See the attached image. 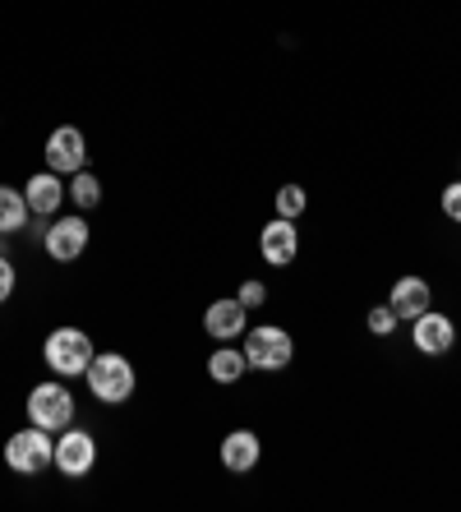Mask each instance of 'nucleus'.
Returning a JSON list of instances; mask_svg holds the SVG:
<instances>
[{
  "mask_svg": "<svg viewBox=\"0 0 461 512\" xmlns=\"http://www.w3.org/2000/svg\"><path fill=\"white\" fill-rule=\"evenodd\" d=\"M245 370H249L245 351H236L231 342H222L213 356H208V374H213V383H240L245 379Z\"/></svg>",
  "mask_w": 461,
  "mask_h": 512,
  "instance_id": "15",
  "label": "nucleus"
},
{
  "mask_svg": "<svg viewBox=\"0 0 461 512\" xmlns=\"http://www.w3.org/2000/svg\"><path fill=\"white\" fill-rule=\"evenodd\" d=\"M259 254L272 263V268H286V263L300 254V231L291 217H277V222H268L259 236Z\"/></svg>",
  "mask_w": 461,
  "mask_h": 512,
  "instance_id": "11",
  "label": "nucleus"
},
{
  "mask_svg": "<svg viewBox=\"0 0 461 512\" xmlns=\"http://www.w3.org/2000/svg\"><path fill=\"white\" fill-rule=\"evenodd\" d=\"M28 217H33V208H28L24 190H10V185H0V236H14V231H24Z\"/></svg>",
  "mask_w": 461,
  "mask_h": 512,
  "instance_id": "16",
  "label": "nucleus"
},
{
  "mask_svg": "<svg viewBox=\"0 0 461 512\" xmlns=\"http://www.w3.org/2000/svg\"><path fill=\"white\" fill-rule=\"evenodd\" d=\"M397 314H392V305H374V310H369V333L374 337H392L397 333Z\"/></svg>",
  "mask_w": 461,
  "mask_h": 512,
  "instance_id": "19",
  "label": "nucleus"
},
{
  "mask_svg": "<svg viewBox=\"0 0 461 512\" xmlns=\"http://www.w3.org/2000/svg\"><path fill=\"white\" fill-rule=\"evenodd\" d=\"M51 466H56L60 476H70V480H83L88 471L97 466V439L88 434V429H60V439H56V457H51Z\"/></svg>",
  "mask_w": 461,
  "mask_h": 512,
  "instance_id": "6",
  "label": "nucleus"
},
{
  "mask_svg": "<svg viewBox=\"0 0 461 512\" xmlns=\"http://www.w3.org/2000/svg\"><path fill=\"white\" fill-rule=\"evenodd\" d=\"M14 286H19V273H14V263L0 254V305L14 296Z\"/></svg>",
  "mask_w": 461,
  "mask_h": 512,
  "instance_id": "22",
  "label": "nucleus"
},
{
  "mask_svg": "<svg viewBox=\"0 0 461 512\" xmlns=\"http://www.w3.org/2000/svg\"><path fill=\"white\" fill-rule=\"evenodd\" d=\"M203 328H208V337H217V342H236V337L249 333V310L236 296L213 300L208 314H203Z\"/></svg>",
  "mask_w": 461,
  "mask_h": 512,
  "instance_id": "10",
  "label": "nucleus"
},
{
  "mask_svg": "<svg viewBox=\"0 0 461 512\" xmlns=\"http://www.w3.org/2000/svg\"><path fill=\"white\" fill-rule=\"evenodd\" d=\"M47 167L56 176H74V171L88 167V139H83L79 125H60L47 139Z\"/></svg>",
  "mask_w": 461,
  "mask_h": 512,
  "instance_id": "7",
  "label": "nucleus"
},
{
  "mask_svg": "<svg viewBox=\"0 0 461 512\" xmlns=\"http://www.w3.org/2000/svg\"><path fill=\"white\" fill-rule=\"evenodd\" d=\"M411 342H415V351H425V356H448L452 346H457V323H452L448 314L425 310L420 319H411Z\"/></svg>",
  "mask_w": 461,
  "mask_h": 512,
  "instance_id": "8",
  "label": "nucleus"
},
{
  "mask_svg": "<svg viewBox=\"0 0 461 512\" xmlns=\"http://www.w3.org/2000/svg\"><path fill=\"white\" fill-rule=\"evenodd\" d=\"M88 393L97 397L102 406H125L134 397V365L120 351H102V356H93V365H88Z\"/></svg>",
  "mask_w": 461,
  "mask_h": 512,
  "instance_id": "2",
  "label": "nucleus"
},
{
  "mask_svg": "<svg viewBox=\"0 0 461 512\" xmlns=\"http://www.w3.org/2000/svg\"><path fill=\"white\" fill-rule=\"evenodd\" d=\"M47 254L56 263H74V259H83V250H88V222L83 217H56L47 227Z\"/></svg>",
  "mask_w": 461,
  "mask_h": 512,
  "instance_id": "9",
  "label": "nucleus"
},
{
  "mask_svg": "<svg viewBox=\"0 0 461 512\" xmlns=\"http://www.w3.org/2000/svg\"><path fill=\"white\" fill-rule=\"evenodd\" d=\"M51 457H56V434L51 429H19V434H10V443H5V466L10 471H19V476H42L51 466Z\"/></svg>",
  "mask_w": 461,
  "mask_h": 512,
  "instance_id": "4",
  "label": "nucleus"
},
{
  "mask_svg": "<svg viewBox=\"0 0 461 512\" xmlns=\"http://www.w3.org/2000/svg\"><path fill=\"white\" fill-rule=\"evenodd\" d=\"M65 194H70V199L79 203L83 213H88V208H97V203H102V180H97L93 171L83 167V171H74V176H70V185H65Z\"/></svg>",
  "mask_w": 461,
  "mask_h": 512,
  "instance_id": "17",
  "label": "nucleus"
},
{
  "mask_svg": "<svg viewBox=\"0 0 461 512\" xmlns=\"http://www.w3.org/2000/svg\"><path fill=\"white\" fill-rule=\"evenodd\" d=\"M240 305H245V310H259L263 300H268V286L259 282V277H249V282H240Z\"/></svg>",
  "mask_w": 461,
  "mask_h": 512,
  "instance_id": "20",
  "label": "nucleus"
},
{
  "mask_svg": "<svg viewBox=\"0 0 461 512\" xmlns=\"http://www.w3.org/2000/svg\"><path fill=\"white\" fill-rule=\"evenodd\" d=\"M263 457V443L254 429H231L222 439V466L226 471H236V476H245V471H254Z\"/></svg>",
  "mask_w": 461,
  "mask_h": 512,
  "instance_id": "13",
  "label": "nucleus"
},
{
  "mask_svg": "<svg viewBox=\"0 0 461 512\" xmlns=\"http://www.w3.org/2000/svg\"><path fill=\"white\" fill-rule=\"evenodd\" d=\"M24 199H28V208H33L37 217H51L65 203V180L56 176V171H37V176H28V185H24Z\"/></svg>",
  "mask_w": 461,
  "mask_h": 512,
  "instance_id": "14",
  "label": "nucleus"
},
{
  "mask_svg": "<svg viewBox=\"0 0 461 512\" xmlns=\"http://www.w3.org/2000/svg\"><path fill=\"white\" fill-rule=\"evenodd\" d=\"M305 208H309V194H305V185H282L277 190V217H305Z\"/></svg>",
  "mask_w": 461,
  "mask_h": 512,
  "instance_id": "18",
  "label": "nucleus"
},
{
  "mask_svg": "<svg viewBox=\"0 0 461 512\" xmlns=\"http://www.w3.org/2000/svg\"><path fill=\"white\" fill-rule=\"evenodd\" d=\"M24 411H28V425L60 434V429L74 425V393L65 388V383L47 379V383H37L33 393H28V406H24Z\"/></svg>",
  "mask_w": 461,
  "mask_h": 512,
  "instance_id": "5",
  "label": "nucleus"
},
{
  "mask_svg": "<svg viewBox=\"0 0 461 512\" xmlns=\"http://www.w3.org/2000/svg\"><path fill=\"white\" fill-rule=\"evenodd\" d=\"M93 337L83 333V328H56L47 333L42 342V360H47V370L60 374V379H83L88 365H93Z\"/></svg>",
  "mask_w": 461,
  "mask_h": 512,
  "instance_id": "1",
  "label": "nucleus"
},
{
  "mask_svg": "<svg viewBox=\"0 0 461 512\" xmlns=\"http://www.w3.org/2000/svg\"><path fill=\"white\" fill-rule=\"evenodd\" d=\"M388 305H392V314H397V319L411 323V319H420L425 310H434V291H429L425 277H402V282L392 286Z\"/></svg>",
  "mask_w": 461,
  "mask_h": 512,
  "instance_id": "12",
  "label": "nucleus"
},
{
  "mask_svg": "<svg viewBox=\"0 0 461 512\" xmlns=\"http://www.w3.org/2000/svg\"><path fill=\"white\" fill-rule=\"evenodd\" d=\"M240 351H245L249 370L277 374V370H286V365H291V356H296V342H291V333H286V328H277V323H263V328H249Z\"/></svg>",
  "mask_w": 461,
  "mask_h": 512,
  "instance_id": "3",
  "label": "nucleus"
},
{
  "mask_svg": "<svg viewBox=\"0 0 461 512\" xmlns=\"http://www.w3.org/2000/svg\"><path fill=\"white\" fill-rule=\"evenodd\" d=\"M443 213H448V222L461 227V180H452L448 190H443Z\"/></svg>",
  "mask_w": 461,
  "mask_h": 512,
  "instance_id": "21",
  "label": "nucleus"
}]
</instances>
